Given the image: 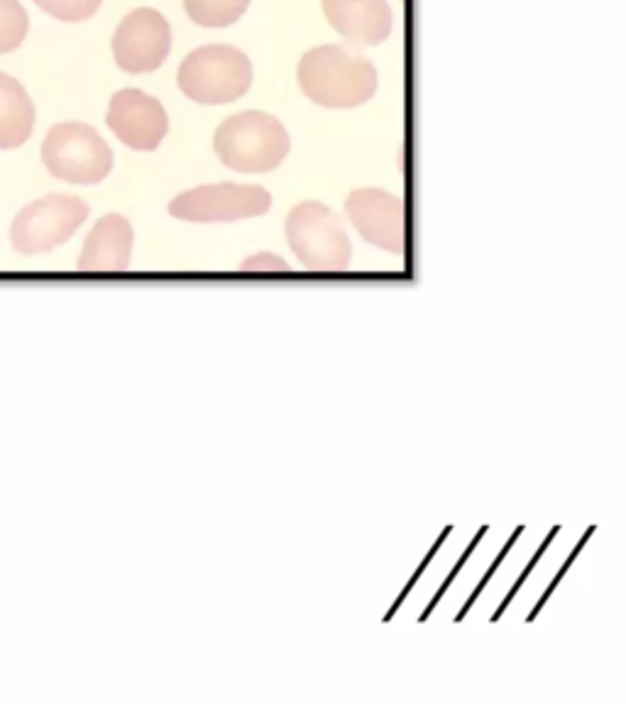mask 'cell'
I'll return each mask as SVG.
<instances>
[{
  "label": "cell",
  "mask_w": 626,
  "mask_h": 704,
  "mask_svg": "<svg viewBox=\"0 0 626 704\" xmlns=\"http://www.w3.org/2000/svg\"><path fill=\"white\" fill-rule=\"evenodd\" d=\"M30 35V15L20 0H0V57L23 47Z\"/></svg>",
  "instance_id": "cell-15"
},
{
  "label": "cell",
  "mask_w": 626,
  "mask_h": 704,
  "mask_svg": "<svg viewBox=\"0 0 626 704\" xmlns=\"http://www.w3.org/2000/svg\"><path fill=\"white\" fill-rule=\"evenodd\" d=\"M321 5L328 25L353 47H380L394 30L387 0H321Z\"/></svg>",
  "instance_id": "cell-11"
},
{
  "label": "cell",
  "mask_w": 626,
  "mask_h": 704,
  "mask_svg": "<svg viewBox=\"0 0 626 704\" xmlns=\"http://www.w3.org/2000/svg\"><path fill=\"white\" fill-rule=\"evenodd\" d=\"M287 245L309 272H343L353 260V242L331 206L301 201L284 223Z\"/></svg>",
  "instance_id": "cell-4"
},
{
  "label": "cell",
  "mask_w": 626,
  "mask_h": 704,
  "mask_svg": "<svg viewBox=\"0 0 626 704\" xmlns=\"http://www.w3.org/2000/svg\"><path fill=\"white\" fill-rule=\"evenodd\" d=\"M240 269L243 272H289V264L272 252H257V255L247 257Z\"/></svg>",
  "instance_id": "cell-17"
},
{
  "label": "cell",
  "mask_w": 626,
  "mask_h": 704,
  "mask_svg": "<svg viewBox=\"0 0 626 704\" xmlns=\"http://www.w3.org/2000/svg\"><path fill=\"white\" fill-rule=\"evenodd\" d=\"M37 110L27 88L0 71V152L20 150L30 142Z\"/></svg>",
  "instance_id": "cell-13"
},
{
  "label": "cell",
  "mask_w": 626,
  "mask_h": 704,
  "mask_svg": "<svg viewBox=\"0 0 626 704\" xmlns=\"http://www.w3.org/2000/svg\"><path fill=\"white\" fill-rule=\"evenodd\" d=\"M89 216V203L79 196H42L27 203L10 223V247L23 257L49 255L57 247L67 245Z\"/></svg>",
  "instance_id": "cell-6"
},
{
  "label": "cell",
  "mask_w": 626,
  "mask_h": 704,
  "mask_svg": "<svg viewBox=\"0 0 626 704\" xmlns=\"http://www.w3.org/2000/svg\"><path fill=\"white\" fill-rule=\"evenodd\" d=\"M296 79L304 96L328 110H353L375 98L377 69L343 44H321L301 57Z\"/></svg>",
  "instance_id": "cell-1"
},
{
  "label": "cell",
  "mask_w": 626,
  "mask_h": 704,
  "mask_svg": "<svg viewBox=\"0 0 626 704\" xmlns=\"http://www.w3.org/2000/svg\"><path fill=\"white\" fill-rule=\"evenodd\" d=\"M272 208V196L257 184H203L169 203V216L184 223H238L260 218Z\"/></svg>",
  "instance_id": "cell-7"
},
{
  "label": "cell",
  "mask_w": 626,
  "mask_h": 704,
  "mask_svg": "<svg viewBox=\"0 0 626 704\" xmlns=\"http://www.w3.org/2000/svg\"><path fill=\"white\" fill-rule=\"evenodd\" d=\"M40 157L52 179L74 186L103 184L115 167L111 145L86 123L54 125L42 140Z\"/></svg>",
  "instance_id": "cell-5"
},
{
  "label": "cell",
  "mask_w": 626,
  "mask_h": 704,
  "mask_svg": "<svg viewBox=\"0 0 626 704\" xmlns=\"http://www.w3.org/2000/svg\"><path fill=\"white\" fill-rule=\"evenodd\" d=\"M255 69L233 44H206L179 66V91L199 106H228L250 93Z\"/></svg>",
  "instance_id": "cell-3"
},
{
  "label": "cell",
  "mask_w": 626,
  "mask_h": 704,
  "mask_svg": "<svg viewBox=\"0 0 626 704\" xmlns=\"http://www.w3.org/2000/svg\"><path fill=\"white\" fill-rule=\"evenodd\" d=\"M106 123L113 135L135 152H155L169 132V115L162 103L137 88L115 93L108 103Z\"/></svg>",
  "instance_id": "cell-10"
},
{
  "label": "cell",
  "mask_w": 626,
  "mask_h": 704,
  "mask_svg": "<svg viewBox=\"0 0 626 704\" xmlns=\"http://www.w3.org/2000/svg\"><path fill=\"white\" fill-rule=\"evenodd\" d=\"M345 216L362 240L392 255L406 250L404 198L384 189H355L345 201Z\"/></svg>",
  "instance_id": "cell-9"
},
{
  "label": "cell",
  "mask_w": 626,
  "mask_h": 704,
  "mask_svg": "<svg viewBox=\"0 0 626 704\" xmlns=\"http://www.w3.org/2000/svg\"><path fill=\"white\" fill-rule=\"evenodd\" d=\"M252 0H184L189 20L208 30H223L243 20Z\"/></svg>",
  "instance_id": "cell-14"
},
{
  "label": "cell",
  "mask_w": 626,
  "mask_h": 704,
  "mask_svg": "<svg viewBox=\"0 0 626 704\" xmlns=\"http://www.w3.org/2000/svg\"><path fill=\"white\" fill-rule=\"evenodd\" d=\"M172 52V25L155 8H137L125 15L113 35L115 66L125 74H152Z\"/></svg>",
  "instance_id": "cell-8"
},
{
  "label": "cell",
  "mask_w": 626,
  "mask_h": 704,
  "mask_svg": "<svg viewBox=\"0 0 626 704\" xmlns=\"http://www.w3.org/2000/svg\"><path fill=\"white\" fill-rule=\"evenodd\" d=\"M135 230L120 213H108L93 225L84 242L76 269L79 272H125L133 260Z\"/></svg>",
  "instance_id": "cell-12"
},
{
  "label": "cell",
  "mask_w": 626,
  "mask_h": 704,
  "mask_svg": "<svg viewBox=\"0 0 626 704\" xmlns=\"http://www.w3.org/2000/svg\"><path fill=\"white\" fill-rule=\"evenodd\" d=\"M213 152L238 174H269L289 157L291 137L284 123L262 110L230 115L213 135Z\"/></svg>",
  "instance_id": "cell-2"
},
{
  "label": "cell",
  "mask_w": 626,
  "mask_h": 704,
  "mask_svg": "<svg viewBox=\"0 0 626 704\" xmlns=\"http://www.w3.org/2000/svg\"><path fill=\"white\" fill-rule=\"evenodd\" d=\"M42 13L64 25L89 22L101 10L103 0H32Z\"/></svg>",
  "instance_id": "cell-16"
}]
</instances>
